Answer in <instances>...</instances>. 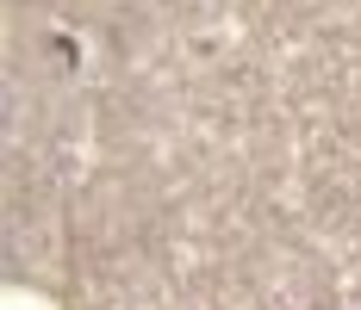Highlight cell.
I'll list each match as a JSON object with an SVG mask.
<instances>
[]
</instances>
